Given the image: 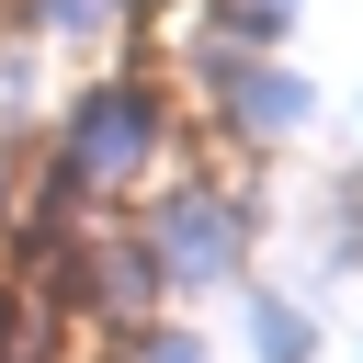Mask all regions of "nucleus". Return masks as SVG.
<instances>
[{
  "label": "nucleus",
  "instance_id": "nucleus-1",
  "mask_svg": "<svg viewBox=\"0 0 363 363\" xmlns=\"http://www.w3.org/2000/svg\"><path fill=\"white\" fill-rule=\"evenodd\" d=\"M159 136H170V91H159V79H91V91L68 102V125H57V170L102 204V193L147 182Z\"/></svg>",
  "mask_w": 363,
  "mask_h": 363
},
{
  "label": "nucleus",
  "instance_id": "nucleus-2",
  "mask_svg": "<svg viewBox=\"0 0 363 363\" xmlns=\"http://www.w3.org/2000/svg\"><path fill=\"white\" fill-rule=\"evenodd\" d=\"M250 193H216V182H170V193H147V216H136V238H147V261H159V284L170 295H204V284H238V261H250Z\"/></svg>",
  "mask_w": 363,
  "mask_h": 363
},
{
  "label": "nucleus",
  "instance_id": "nucleus-3",
  "mask_svg": "<svg viewBox=\"0 0 363 363\" xmlns=\"http://www.w3.org/2000/svg\"><path fill=\"white\" fill-rule=\"evenodd\" d=\"M204 79H216V102H227V125L250 136V147H272V136H295L306 113H318V91L295 79V68H272V57H204Z\"/></svg>",
  "mask_w": 363,
  "mask_h": 363
},
{
  "label": "nucleus",
  "instance_id": "nucleus-4",
  "mask_svg": "<svg viewBox=\"0 0 363 363\" xmlns=\"http://www.w3.org/2000/svg\"><path fill=\"white\" fill-rule=\"evenodd\" d=\"M250 352L261 363H318V318L295 295H250Z\"/></svg>",
  "mask_w": 363,
  "mask_h": 363
},
{
  "label": "nucleus",
  "instance_id": "nucleus-5",
  "mask_svg": "<svg viewBox=\"0 0 363 363\" xmlns=\"http://www.w3.org/2000/svg\"><path fill=\"white\" fill-rule=\"evenodd\" d=\"M102 340H113V363H216L204 329H182V318H136V329H102Z\"/></svg>",
  "mask_w": 363,
  "mask_h": 363
},
{
  "label": "nucleus",
  "instance_id": "nucleus-6",
  "mask_svg": "<svg viewBox=\"0 0 363 363\" xmlns=\"http://www.w3.org/2000/svg\"><path fill=\"white\" fill-rule=\"evenodd\" d=\"M295 11H306V0H216V23H227L238 45H284V34H295Z\"/></svg>",
  "mask_w": 363,
  "mask_h": 363
},
{
  "label": "nucleus",
  "instance_id": "nucleus-7",
  "mask_svg": "<svg viewBox=\"0 0 363 363\" xmlns=\"http://www.w3.org/2000/svg\"><path fill=\"white\" fill-rule=\"evenodd\" d=\"M23 23H34V34H68V45H79V34H102V23H113V0H23Z\"/></svg>",
  "mask_w": 363,
  "mask_h": 363
},
{
  "label": "nucleus",
  "instance_id": "nucleus-8",
  "mask_svg": "<svg viewBox=\"0 0 363 363\" xmlns=\"http://www.w3.org/2000/svg\"><path fill=\"white\" fill-rule=\"evenodd\" d=\"M0 216H11V159H0Z\"/></svg>",
  "mask_w": 363,
  "mask_h": 363
}]
</instances>
